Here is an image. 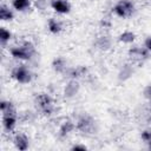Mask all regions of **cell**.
<instances>
[{"label":"cell","instance_id":"obj_1","mask_svg":"<svg viewBox=\"0 0 151 151\" xmlns=\"http://www.w3.org/2000/svg\"><path fill=\"white\" fill-rule=\"evenodd\" d=\"M9 53L13 58L15 59H21V60H28L32 58V55L35 53V48L32 42L25 41L20 46H15L9 48Z\"/></svg>","mask_w":151,"mask_h":151},{"label":"cell","instance_id":"obj_2","mask_svg":"<svg viewBox=\"0 0 151 151\" xmlns=\"http://www.w3.org/2000/svg\"><path fill=\"white\" fill-rule=\"evenodd\" d=\"M113 13L119 18H129L134 12V5L131 0H119L112 8Z\"/></svg>","mask_w":151,"mask_h":151},{"label":"cell","instance_id":"obj_3","mask_svg":"<svg viewBox=\"0 0 151 151\" xmlns=\"http://www.w3.org/2000/svg\"><path fill=\"white\" fill-rule=\"evenodd\" d=\"M35 105L37 107L45 114L50 116L52 114L53 110H54V105H53V99L51 98L50 94L47 93H39L35 97Z\"/></svg>","mask_w":151,"mask_h":151},{"label":"cell","instance_id":"obj_4","mask_svg":"<svg viewBox=\"0 0 151 151\" xmlns=\"http://www.w3.org/2000/svg\"><path fill=\"white\" fill-rule=\"evenodd\" d=\"M12 78L14 80H17L18 83H20V84H28V83H31L33 76H32V72L29 71V68L27 66L19 65V66L13 68Z\"/></svg>","mask_w":151,"mask_h":151},{"label":"cell","instance_id":"obj_5","mask_svg":"<svg viewBox=\"0 0 151 151\" xmlns=\"http://www.w3.org/2000/svg\"><path fill=\"white\" fill-rule=\"evenodd\" d=\"M76 129L83 133H94L96 130L94 119L88 114H84L78 119L76 124Z\"/></svg>","mask_w":151,"mask_h":151},{"label":"cell","instance_id":"obj_6","mask_svg":"<svg viewBox=\"0 0 151 151\" xmlns=\"http://www.w3.org/2000/svg\"><path fill=\"white\" fill-rule=\"evenodd\" d=\"M13 143H14L15 149L19 150V151H26L28 149V146H29L28 137L25 133H17L14 136Z\"/></svg>","mask_w":151,"mask_h":151},{"label":"cell","instance_id":"obj_7","mask_svg":"<svg viewBox=\"0 0 151 151\" xmlns=\"http://www.w3.org/2000/svg\"><path fill=\"white\" fill-rule=\"evenodd\" d=\"M51 7L60 14H66L71 9V5L67 0H52L51 1Z\"/></svg>","mask_w":151,"mask_h":151},{"label":"cell","instance_id":"obj_8","mask_svg":"<svg viewBox=\"0 0 151 151\" xmlns=\"http://www.w3.org/2000/svg\"><path fill=\"white\" fill-rule=\"evenodd\" d=\"M17 125V114H2V126L7 132H12Z\"/></svg>","mask_w":151,"mask_h":151},{"label":"cell","instance_id":"obj_9","mask_svg":"<svg viewBox=\"0 0 151 151\" xmlns=\"http://www.w3.org/2000/svg\"><path fill=\"white\" fill-rule=\"evenodd\" d=\"M76 129V124L72 123L71 120H66L61 124L60 129H59V136L60 137H66L67 134H70L73 130Z\"/></svg>","mask_w":151,"mask_h":151},{"label":"cell","instance_id":"obj_10","mask_svg":"<svg viewBox=\"0 0 151 151\" xmlns=\"http://www.w3.org/2000/svg\"><path fill=\"white\" fill-rule=\"evenodd\" d=\"M0 109H1L2 114H17L15 106H14L13 103H11V101L1 100V103H0Z\"/></svg>","mask_w":151,"mask_h":151},{"label":"cell","instance_id":"obj_11","mask_svg":"<svg viewBox=\"0 0 151 151\" xmlns=\"http://www.w3.org/2000/svg\"><path fill=\"white\" fill-rule=\"evenodd\" d=\"M47 27H48V31H50L51 33H53V34H58V33L61 31V28H63L61 22H60L59 20H57L55 18L48 19V21H47Z\"/></svg>","mask_w":151,"mask_h":151},{"label":"cell","instance_id":"obj_12","mask_svg":"<svg viewBox=\"0 0 151 151\" xmlns=\"http://www.w3.org/2000/svg\"><path fill=\"white\" fill-rule=\"evenodd\" d=\"M14 18V13L9 9V7H7L6 5H1L0 6V20L2 21H9L13 20Z\"/></svg>","mask_w":151,"mask_h":151},{"label":"cell","instance_id":"obj_13","mask_svg":"<svg viewBox=\"0 0 151 151\" xmlns=\"http://www.w3.org/2000/svg\"><path fill=\"white\" fill-rule=\"evenodd\" d=\"M136 39V34L132 31H124L122 34H119L118 40L123 44H131Z\"/></svg>","mask_w":151,"mask_h":151},{"label":"cell","instance_id":"obj_14","mask_svg":"<svg viewBox=\"0 0 151 151\" xmlns=\"http://www.w3.org/2000/svg\"><path fill=\"white\" fill-rule=\"evenodd\" d=\"M12 6L17 11H25L29 8L31 0H12Z\"/></svg>","mask_w":151,"mask_h":151},{"label":"cell","instance_id":"obj_15","mask_svg":"<svg viewBox=\"0 0 151 151\" xmlns=\"http://www.w3.org/2000/svg\"><path fill=\"white\" fill-rule=\"evenodd\" d=\"M12 38V33L6 29V27H0V42L2 46H6V44L11 40Z\"/></svg>","mask_w":151,"mask_h":151},{"label":"cell","instance_id":"obj_16","mask_svg":"<svg viewBox=\"0 0 151 151\" xmlns=\"http://www.w3.org/2000/svg\"><path fill=\"white\" fill-rule=\"evenodd\" d=\"M53 68L57 72H64L66 70V60L61 57H58L53 61Z\"/></svg>","mask_w":151,"mask_h":151},{"label":"cell","instance_id":"obj_17","mask_svg":"<svg viewBox=\"0 0 151 151\" xmlns=\"http://www.w3.org/2000/svg\"><path fill=\"white\" fill-rule=\"evenodd\" d=\"M129 54H130V57H131L132 59H134V60H140V59L143 58V55H145L144 51L140 50V48H133V50H130Z\"/></svg>","mask_w":151,"mask_h":151},{"label":"cell","instance_id":"obj_18","mask_svg":"<svg viewBox=\"0 0 151 151\" xmlns=\"http://www.w3.org/2000/svg\"><path fill=\"white\" fill-rule=\"evenodd\" d=\"M140 137H142V139H143L144 142H146V143L151 142V130H144V131H142Z\"/></svg>","mask_w":151,"mask_h":151},{"label":"cell","instance_id":"obj_19","mask_svg":"<svg viewBox=\"0 0 151 151\" xmlns=\"http://www.w3.org/2000/svg\"><path fill=\"white\" fill-rule=\"evenodd\" d=\"M143 96L146 98V99H151V85H147V86H145L144 87V90H143Z\"/></svg>","mask_w":151,"mask_h":151},{"label":"cell","instance_id":"obj_20","mask_svg":"<svg viewBox=\"0 0 151 151\" xmlns=\"http://www.w3.org/2000/svg\"><path fill=\"white\" fill-rule=\"evenodd\" d=\"M144 45H145V48H146L147 51H151V37H149V38L145 39Z\"/></svg>","mask_w":151,"mask_h":151},{"label":"cell","instance_id":"obj_21","mask_svg":"<svg viewBox=\"0 0 151 151\" xmlns=\"http://www.w3.org/2000/svg\"><path fill=\"white\" fill-rule=\"evenodd\" d=\"M86 149L87 147L85 145H79V144H76V145H73L71 147V150H86Z\"/></svg>","mask_w":151,"mask_h":151},{"label":"cell","instance_id":"obj_22","mask_svg":"<svg viewBox=\"0 0 151 151\" xmlns=\"http://www.w3.org/2000/svg\"><path fill=\"white\" fill-rule=\"evenodd\" d=\"M147 144H149V149H150V150H151V142H149V143H147Z\"/></svg>","mask_w":151,"mask_h":151},{"label":"cell","instance_id":"obj_23","mask_svg":"<svg viewBox=\"0 0 151 151\" xmlns=\"http://www.w3.org/2000/svg\"><path fill=\"white\" fill-rule=\"evenodd\" d=\"M149 104H150V109H151V99L149 100Z\"/></svg>","mask_w":151,"mask_h":151},{"label":"cell","instance_id":"obj_24","mask_svg":"<svg viewBox=\"0 0 151 151\" xmlns=\"http://www.w3.org/2000/svg\"><path fill=\"white\" fill-rule=\"evenodd\" d=\"M150 120H151V118H150Z\"/></svg>","mask_w":151,"mask_h":151}]
</instances>
